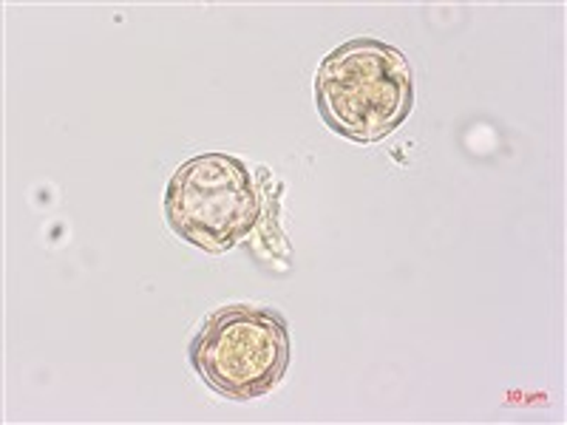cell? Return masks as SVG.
Masks as SVG:
<instances>
[{"instance_id": "1", "label": "cell", "mask_w": 567, "mask_h": 425, "mask_svg": "<svg viewBox=\"0 0 567 425\" xmlns=\"http://www.w3.org/2000/svg\"><path fill=\"white\" fill-rule=\"evenodd\" d=\"M316 108L329 131L354 145L386 139L414 108L406 54L374 38L347 40L318 65Z\"/></svg>"}, {"instance_id": "2", "label": "cell", "mask_w": 567, "mask_h": 425, "mask_svg": "<svg viewBox=\"0 0 567 425\" xmlns=\"http://www.w3.org/2000/svg\"><path fill=\"white\" fill-rule=\"evenodd\" d=\"M190 363L221 397H265L290 369V326L276 310L227 307L199 329L190 343Z\"/></svg>"}, {"instance_id": "3", "label": "cell", "mask_w": 567, "mask_h": 425, "mask_svg": "<svg viewBox=\"0 0 567 425\" xmlns=\"http://www.w3.org/2000/svg\"><path fill=\"white\" fill-rule=\"evenodd\" d=\"M165 219L187 245L225 252L261 219V194L239 156L202 154L182 162L165 190Z\"/></svg>"}]
</instances>
